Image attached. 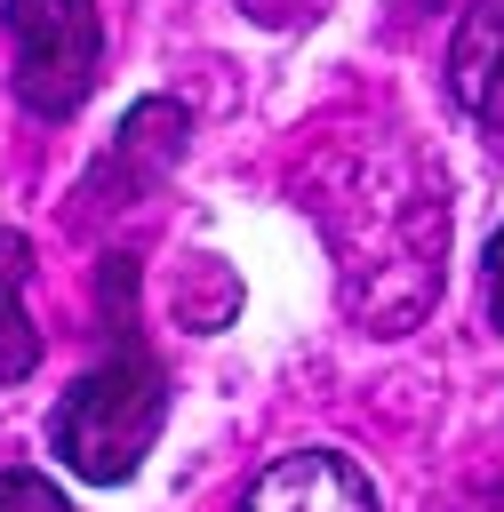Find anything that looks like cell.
Wrapping results in <instances>:
<instances>
[{
	"mask_svg": "<svg viewBox=\"0 0 504 512\" xmlns=\"http://www.w3.org/2000/svg\"><path fill=\"white\" fill-rule=\"evenodd\" d=\"M0 512H72L40 472H0Z\"/></svg>",
	"mask_w": 504,
	"mask_h": 512,
	"instance_id": "52a82bcc",
	"label": "cell"
},
{
	"mask_svg": "<svg viewBox=\"0 0 504 512\" xmlns=\"http://www.w3.org/2000/svg\"><path fill=\"white\" fill-rule=\"evenodd\" d=\"M488 320L504 328V232L488 240Z\"/></svg>",
	"mask_w": 504,
	"mask_h": 512,
	"instance_id": "ba28073f",
	"label": "cell"
},
{
	"mask_svg": "<svg viewBox=\"0 0 504 512\" xmlns=\"http://www.w3.org/2000/svg\"><path fill=\"white\" fill-rule=\"evenodd\" d=\"M448 88L488 136H504V0H472L464 8L456 48H448Z\"/></svg>",
	"mask_w": 504,
	"mask_h": 512,
	"instance_id": "5b68a950",
	"label": "cell"
},
{
	"mask_svg": "<svg viewBox=\"0 0 504 512\" xmlns=\"http://www.w3.org/2000/svg\"><path fill=\"white\" fill-rule=\"evenodd\" d=\"M160 416H168V384H160V368H152L144 352H120V360L88 368V376L64 392L48 440H56V456H64L80 480L120 488V480L152 456Z\"/></svg>",
	"mask_w": 504,
	"mask_h": 512,
	"instance_id": "6da1fadb",
	"label": "cell"
},
{
	"mask_svg": "<svg viewBox=\"0 0 504 512\" xmlns=\"http://www.w3.org/2000/svg\"><path fill=\"white\" fill-rule=\"evenodd\" d=\"M8 40H16V96L40 120H64L96 88L104 24L96 0H8Z\"/></svg>",
	"mask_w": 504,
	"mask_h": 512,
	"instance_id": "7a4b0ae2",
	"label": "cell"
},
{
	"mask_svg": "<svg viewBox=\"0 0 504 512\" xmlns=\"http://www.w3.org/2000/svg\"><path fill=\"white\" fill-rule=\"evenodd\" d=\"M240 512H376V488L352 456L336 448H304V456H280Z\"/></svg>",
	"mask_w": 504,
	"mask_h": 512,
	"instance_id": "3957f363",
	"label": "cell"
},
{
	"mask_svg": "<svg viewBox=\"0 0 504 512\" xmlns=\"http://www.w3.org/2000/svg\"><path fill=\"white\" fill-rule=\"evenodd\" d=\"M176 160H184V112H176L168 96H144V104L120 120L96 184H112V200H136V192H152ZM96 184H88V192H96Z\"/></svg>",
	"mask_w": 504,
	"mask_h": 512,
	"instance_id": "277c9868",
	"label": "cell"
},
{
	"mask_svg": "<svg viewBox=\"0 0 504 512\" xmlns=\"http://www.w3.org/2000/svg\"><path fill=\"white\" fill-rule=\"evenodd\" d=\"M24 272H32L24 232H0V384L32 376V360H40V328L24 320Z\"/></svg>",
	"mask_w": 504,
	"mask_h": 512,
	"instance_id": "8992f818",
	"label": "cell"
}]
</instances>
